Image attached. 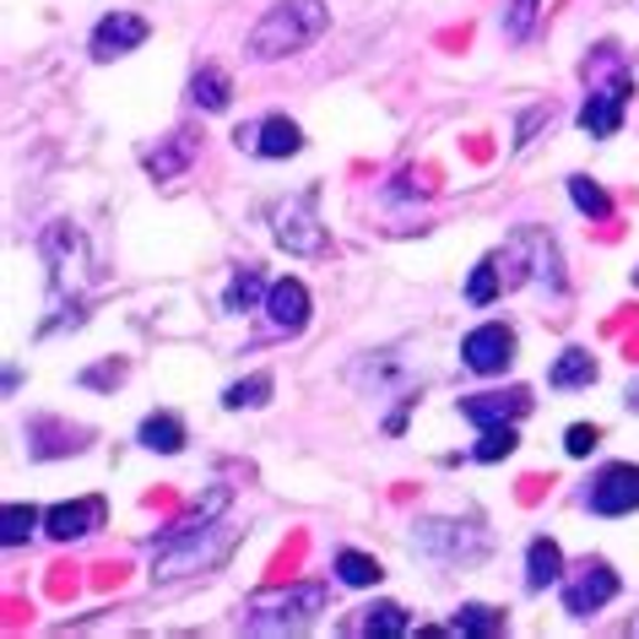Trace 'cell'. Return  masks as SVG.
Wrapping results in <instances>:
<instances>
[{
  "label": "cell",
  "instance_id": "obj_1",
  "mask_svg": "<svg viewBox=\"0 0 639 639\" xmlns=\"http://www.w3.org/2000/svg\"><path fill=\"white\" fill-rule=\"evenodd\" d=\"M325 22H331L325 0H277L256 28H250L245 50H250V61H260V65L288 61V55H299V50L315 44L320 33H325Z\"/></svg>",
  "mask_w": 639,
  "mask_h": 639
},
{
  "label": "cell",
  "instance_id": "obj_2",
  "mask_svg": "<svg viewBox=\"0 0 639 639\" xmlns=\"http://www.w3.org/2000/svg\"><path fill=\"white\" fill-rule=\"evenodd\" d=\"M320 613H325V585H288V591H266L256 596L245 613H239V629L245 635H266V639H282V635H304L315 629Z\"/></svg>",
  "mask_w": 639,
  "mask_h": 639
},
{
  "label": "cell",
  "instance_id": "obj_3",
  "mask_svg": "<svg viewBox=\"0 0 639 639\" xmlns=\"http://www.w3.org/2000/svg\"><path fill=\"white\" fill-rule=\"evenodd\" d=\"M412 553H423L434 564H477L488 553V531L477 520H418Z\"/></svg>",
  "mask_w": 639,
  "mask_h": 639
},
{
  "label": "cell",
  "instance_id": "obj_4",
  "mask_svg": "<svg viewBox=\"0 0 639 639\" xmlns=\"http://www.w3.org/2000/svg\"><path fill=\"white\" fill-rule=\"evenodd\" d=\"M629 98H635V71H629V65H618L613 76L596 71V76H591V93H585V104H580V130H585V136H618Z\"/></svg>",
  "mask_w": 639,
  "mask_h": 639
},
{
  "label": "cell",
  "instance_id": "obj_5",
  "mask_svg": "<svg viewBox=\"0 0 639 639\" xmlns=\"http://www.w3.org/2000/svg\"><path fill=\"white\" fill-rule=\"evenodd\" d=\"M228 542H234V526H228V520H217V526H212V531H201V537H185V542H174V548H152V580L195 575V570L217 564V559L228 553Z\"/></svg>",
  "mask_w": 639,
  "mask_h": 639
},
{
  "label": "cell",
  "instance_id": "obj_6",
  "mask_svg": "<svg viewBox=\"0 0 639 639\" xmlns=\"http://www.w3.org/2000/svg\"><path fill=\"white\" fill-rule=\"evenodd\" d=\"M271 239L288 250V256H325L331 239H325V223L315 217V201L299 195V201H282L271 212Z\"/></svg>",
  "mask_w": 639,
  "mask_h": 639
},
{
  "label": "cell",
  "instance_id": "obj_7",
  "mask_svg": "<svg viewBox=\"0 0 639 639\" xmlns=\"http://www.w3.org/2000/svg\"><path fill=\"white\" fill-rule=\"evenodd\" d=\"M461 364H466L472 375H505V369L515 364V331L510 325H499V320L466 331V342H461Z\"/></svg>",
  "mask_w": 639,
  "mask_h": 639
},
{
  "label": "cell",
  "instance_id": "obj_8",
  "mask_svg": "<svg viewBox=\"0 0 639 639\" xmlns=\"http://www.w3.org/2000/svg\"><path fill=\"white\" fill-rule=\"evenodd\" d=\"M639 510V466L635 461H613L596 472L591 483V515H635Z\"/></svg>",
  "mask_w": 639,
  "mask_h": 639
},
{
  "label": "cell",
  "instance_id": "obj_9",
  "mask_svg": "<svg viewBox=\"0 0 639 639\" xmlns=\"http://www.w3.org/2000/svg\"><path fill=\"white\" fill-rule=\"evenodd\" d=\"M234 141H239V152H256V158H293V152H304V130L293 126L288 115H266L260 126H239Z\"/></svg>",
  "mask_w": 639,
  "mask_h": 639
},
{
  "label": "cell",
  "instance_id": "obj_10",
  "mask_svg": "<svg viewBox=\"0 0 639 639\" xmlns=\"http://www.w3.org/2000/svg\"><path fill=\"white\" fill-rule=\"evenodd\" d=\"M613 596H618V575H613L607 564H585L575 580H564V613H570V618L602 613Z\"/></svg>",
  "mask_w": 639,
  "mask_h": 639
},
{
  "label": "cell",
  "instance_id": "obj_11",
  "mask_svg": "<svg viewBox=\"0 0 639 639\" xmlns=\"http://www.w3.org/2000/svg\"><path fill=\"white\" fill-rule=\"evenodd\" d=\"M147 17H136V11H109L98 28H93V61H120L130 50H141L147 44Z\"/></svg>",
  "mask_w": 639,
  "mask_h": 639
},
{
  "label": "cell",
  "instance_id": "obj_12",
  "mask_svg": "<svg viewBox=\"0 0 639 639\" xmlns=\"http://www.w3.org/2000/svg\"><path fill=\"white\" fill-rule=\"evenodd\" d=\"M531 412V390H488V396H466L461 401V418L477 423V429H499V423H520Z\"/></svg>",
  "mask_w": 639,
  "mask_h": 639
},
{
  "label": "cell",
  "instance_id": "obj_13",
  "mask_svg": "<svg viewBox=\"0 0 639 639\" xmlns=\"http://www.w3.org/2000/svg\"><path fill=\"white\" fill-rule=\"evenodd\" d=\"M22 434H28V455H33V461H55V455H76V450H87V429L61 423V418H33Z\"/></svg>",
  "mask_w": 639,
  "mask_h": 639
},
{
  "label": "cell",
  "instance_id": "obj_14",
  "mask_svg": "<svg viewBox=\"0 0 639 639\" xmlns=\"http://www.w3.org/2000/svg\"><path fill=\"white\" fill-rule=\"evenodd\" d=\"M266 320H271L277 331L299 336V331L310 325V288H304L299 277H282V282H271V293H266Z\"/></svg>",
  "mask_w": 639,
  "mask_h": 639
},
{
  "label": "cell",
  "instance_id": "obj_15",
  "mask_svg": "<svg viewBox=\"0 0 639 639\" xmlns=\"http://www.w3.org/2000/svg\"><path fill=\"white\" fill-rule=\"evenodd\" d=\"M98 526H104V499H71V505L44 510V531H50L55 542H82V537L98 531Z\"/></svg>",
  "mask_w": 639,
  "mask_h": 639
},
{
  "label": "cell",
  "instance_id": "obj_16",
  "mask_svg": "<svg viewBox=\"0 0 639 639\" xmlns=\"http://www.w3.org/2000/svg\"><path fill=\"white\" fill-rule=\"evenodd\" d=\"M195 147H201V136H195V130H185V126L169 130V136L147 152V174H152V180H180V174L191 169Z\"/></svg>",
  "mask_w": 639,
  "mask_h": 639
},
{
  "label": "cell",
  "instance_id": "obj_17",
  "mask_svg": "<svg viewBox=\"0 0 639 639\" xmlns=\"http://www.w3.org/2000/svg\"><path fill=\"white\" fill-rule=\"evenodd\" d=\"M564 580V553H559V542L553 537H531V548H526V591H548V585H559Z\"/></svg>",
  "mask_w": 639,
  "mask_h": 639
},
{
  "label": "cell",
  "instance_id": "obj_18",
  "mask_svg": "<svg viewBox=\"0 0 639 639\" xmlns=\"http://www.w3.org/2000/svg\"><path fill=\"white\" fill-rule=\"evenodd\" d=\"M191 104L201 115H223L228 104H234V82H228V71L223 65H201L191 76Z\"/></svg>",
  "mask_w": 639,
  "mask_h": 639
},
{
  "label": "cell",
  "instance_id": "obj_19",
  "mask_svg": "<svg viewBox=\"0 0 639 639\" xmlns=\"http://www.w3.org/2000/svg\"><path fill=\"white\" fill-rule=\"evenodd\" d=\"M266 293H271L266 271H260V266H239L234 282H228V293H223V310H228V315H245V310H256Z\"/></svg>",
  "mask_w": 639,
  "mask_h": 639
},
{
  "label": "cell",
  "instance_id": "obj_20",
  "mask_svg": "<svg viewBox=\"0 0 639 639\" xmlns=\"http://www.w3.org/2000/svg\"><path fill=\"white\" fill-rule=\"evenodd\" d=\"M450 635L499 639V635H505V613H499V607H483V602H466V607L450 618Z\"/></svg>",
  "mask_w": 639,
  "mask_h": 639
},
{
  "label": "cell",
  "instance_id": "obj_21",
  "mask_svg": "<svg viewBox=\"0 0 639 639\" xmlns=\"http://www.w3.org/2000/svg\"><path fill=\"white\" fill-rule=\"evenodd\" d=\"M353 385L364 390H390V385H407V369L396 353H369L364 364H353Z\"/></svg>",
  "mask_w": 639,
  "mask_h": 639
},
{
  "label": "cell",
  "instance_id": "obj_22",
  "mask_svg": "<svg viewBox=\"0 0 639 639\" xmlns=\"http://www.w3.org/2000/svg\"><path fill=\"white\" fill-rule=\"evenodd\" d=\"M136 440L147 450H158V455H180V450H185V423H180L174 412H152V418L141 423Z\"/></svg>",
  "mask_w": 639,
  "mask_h": 639
},
{
  "label": "cell",
  "instance_id": "obj_23",
  "mask_svg": "<svg viewBox=\"0 0 639 639\" xmlns=\"http://www.w3.org/2000/svg\"><path fill=\"white\" fill-rule=\"evenodd\" d=\"M596 380V358L585 353V347H570V353H559V364L548 369V385L553 390H580V385Z\"/></svg>",
  "mask_w": 639,
  "mask_h": 639
},
{
  "label": "cell",
  "instance_id": "obj_24",
  "mask_svg": "<svg viewBox=\"0 0 639 639\" xmlns=\"http://www.w3.org/2000/svg\"><path fill=\"white\" fill-rule=\"evenodd\" d=\"M39 526H44V510L39 505H6V515H0V542L6 548H22Z\"/></svg>",
  "mask_w": 639,
  "mask_h": 639
},
{
  "label": "cell",
  "instance_id": "obj_25",
  "mask_svg": "<svg viewBox=\"0 0 639 639\" xmlns=\"http://www.w3.org/2000/svg\"><path fill=\"white\" fill-rule=\"evenodd\" d=\"M380 559H369V553H358V548H342V553H336V580H342V585H358V591H364V585H380Z\"/></svg>",
  "mask_w": 639,
  "mask_h": 639
},
{
  "label": "cell",
  "instance_id": "obj_26",
  "mask_svg": "<svg viewBox=\"0 0 639 639\" xmlns=\"http://www.w3.org/2000/svg\"><path fill=\"white\" fill-rule=\"evenodd\" d=\"M364 635L369 639H401L407 635V607L401 602H375L364 613Z\"/></svg>",
  "mask_w": 639,
  "mask_h": 639
},
{
  "label": "cell",
  "instance_id": "obj_27",
  "mask_svg": "<svg viewBox=\"0 0 639 639\" xmlns=\"http://www.w3.org/2000/svg\"><path fill=\"white\" fill-rule=\"evenodd\" d=\"M499 288H505V277H499V260L488 256V260H477L472 266V277H466V304H494L499 299Z\"/></svg>",
  "mask_w": 639,
  "mask_h": 639
},
{
  "label": "cell",
  "instance_id": "obj_28",
  "mask_svg": "<svg viewBox=\"0 0 639 639\" xmlns=\"http://www.w3.org/2000/svg\"><path fill=\"white\" fill-rule=\"evenodd\" d=\"M515 445H520V434H515V423H499V429H483V440L472 450V461H483V466H499V461H510Z\"/></svg>",
  "mask_w": 639,
  "mask_h": 639
},
{
  "label": "cell",
  "instance_id": "obj_29",
  "mask_svg": "<svg viewBox=\"0 0 639 639\" xmlns=\"http://www.w3.org/2000/svg\"><path fill=\"white\" fill-rule=\"evenodd\" d=\"M570 201H575L585 217H596V223H602V217H613V195L602 191L596 180H585V174H570Z\"/></svg>",
  "mask_w": 639,
  "mask_h": 639
},
{
  "label": "cell",
  "instance_id": "obj_30",
  "mask_svg": "<svg viewBox=\"0 0 639 639\" xmlns=\"http://www.w3.org/2000/svg\"><path fill=\"white\" fill-rule=\"evenodd\" d=\"M271 401V375H250V380H234L223 390V407L228 412H245V407H266Z\"/></svg>",
  "mask_w": 639,
  "mask_h": 639
},
{
  "label": "cell",
  "instance_id": "obj_31",
  "mask_svg": "<svg viewBox=\"0 0 639 639\" xmlns=\"http://www.w3.org/2000/svg\"><path fill=\"white\" fill-rule=\"evenodd\" d=\"M537 11H542V0H505V39H531V28H537Z\"/></svg>",
  "mask_w": 639,
  "mask_h": 639
},
{
  "label": "cell",
  "instance_id": "obj_32",
  "mask_svg": "<svg viewBox=\"0 0 639 639\" xmlns=\"http://www.w3.org/2000/svg\"><path fill=\"white\" fill-rule=\"evenodd\" d=\"M120 380H126V364H120V358H109V364H93V369H82V385H87V390H115Z\"/></svg>",
  "mask_w": 639,
  "mask_h": 639
},
{
  "label": "cell",
  "instance_id": "obj_33",
  "mask_svg": "<svg viewBox=\"0 0 639 639\" xmlns=\"http://www.w3.org/2000/svg\"><path fill=\"white\" fill-rule=\"evenodd\" d=\"M602 445V429H596V423H575V429H570V434H564V450H570V455H591V450Z\"/></svg>",
  "mask_w": 639,
  "mask_h": 639
},
{
  "label": "cell",
  "instance_id": "obj_34",
  "mask_svg": "<svg viewBox=\"0 0 639 639\" xmlns=\"http://www.w3.org/2000/svg\"><path fill=\"white\" fill-rule=\"evenodd\" d=\"M548 115H553V109H548V104H542V109H531V115H520V130H515V147H526V141H531V130L542 126V120H548Z\"/></svg>",
  "mask_w": 639,
  "mask_h": 639
},
{
  "label": "cell",
  "instance_id": "obj_35",
  "mask_svg": "<svg viewBox=\"0 0 639 639\" xmlns=\"http://www.w3.org/2000/svg\"><path fill=\"white\" fill-rule=\"evenodd\" d=\"M624 401H629V412H639V385H629V390H624Z\"/></svg>",
  "mask_w": 639,
  "mask_h": 639
},
{
  "label": "cell",
  "instance_id": "obj_36",
  "mask_svg": "<svg viewBox=\"0 0 639 639\" xmlns=\"http://www.w3.org/2000/svg\"><path fill=\"white\" fill-rule=\"evenodd\" d=\"M635 635H639V624H635Z\"/></svg>",
  "mask_w": 639,
  "mask_h": 639
},
{
  "label": "cell",
  "instance_id": "obj_37",
  "mask_svg": "<svg viewBox=\"0 0 639 639\" xmlns=\"http://www.w3.org/2000/svg\"><path fill=\"white\" fill-rule=\"evenodd\" d=\"M635 282H639V271H635Z\"/></svg>",
  "mask_w": 639,
  "mask_h": 639
}]
</instances>
